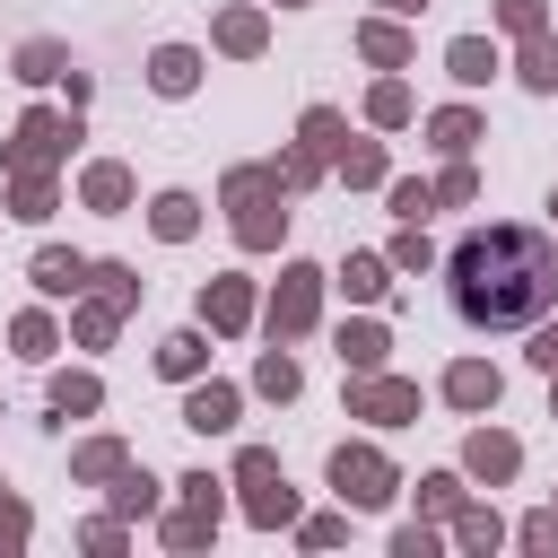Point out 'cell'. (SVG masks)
I'll list each match as a JSON object with an SVG mask.
<instances>
[{
    "label": "cell",
    "instance_id": "f546056e",
    "mask_svg": "<svg viewBox=\"0 0 558 558\" xmlns=\"http://www.w3.org/2000/svg\"><path fill=\"white\" fill-rule=\"evenodd\" d=\"M288 9H296V0H288Z\"/></svg>",
    "mask_w": 558,
    "mask_h": 558
},
{
    "label": "cell",
    "instance_id": "52a82bcc",
    "mask_svg": "<svg viewBox=\"0 0 558 558\" xmlns=\"http://www.w3.org/2000/svg\"><path fill=\"white\" fill-rule=\"evenodd\" d=\"M305 314H314V270H288V288H279V331H305Z\"/></svg>",
    "mask_w": 558,
    "mask_h": 558
},
{
    "label": "cell",
    "instance_id": "484cf974",
    "mask_svg": "<svg viewBox=\"0 0 558 558\" xmlns=\"http://www.w3.org/2000/svg\"><path fill=\"white\" fill-rule=\"evenodd\" d=\"M384 288V262H349V296H375Z\"/></svg>",
    "mask_w": 558,
    "mask_h": 558
},
{
    "label": "cell",
    "instance_id": "7a4b0ae2",
    "mask_svg": "<svg viewBox=\"0 0 558 558\" xmlns=\"http://www.w3.org/2000/svg\"><path fill=\"white\" fill-rule=\"evenodd\" d=\"M331 488H340L349 506H384V497H392V471H384V453L340 445V453H331Z\"/></svg>",
    "mask_w": 558,
    "mask_h": 558
},
{
    "label": "cell",
    "instance_id": "4fadbf2b",
    "mask_svg": "<svg viewBox=\"0 0 558 558\" xmlns=\"http://www.w3.org/2000/svg\"><path fill=\"white\" fill-rule=\"evenodd\" d=\"M201 357H209V349H201V331H174V340L157 349V366H166V375H192Z\"/></svg>",
    "mask_w": 558,
    "mask_h": 558
},
{
    "label": "cell",
    "instance_id": "5b68a950",
    "mask_svg": "<svg viewBox=\"0 0 558 558\" xmlns=\"http://www.w3.org/2000/svg\"><path fill=\"white\" fill-rule=\"evenodd\" d=\"M148 78H157V96H192V78H201V61H192L183 44H166V52L148 61Z\"/></svg>",
    "mask_w": 558,
    "mask_h": 558
},
{
    "label": "cell",
    "instance_id": "7402d4cb",
    "mask_svg": "<svg viewBox=\"0 0 558 558\" xmlns=\"http://www.w3.org/2000/svg\"><path fill=\"white\" fill-rule=\"evenodd\" d=\"M401 410H410L401 384H375V392H366V418H401Z\"/></svg>",
    "mask_w": 558,
    "mask_h": 558
},
{
    "label": "cell",
    "instance_id": "6da1fadb",
    "mask_svg": "<svg viewBox=\"0 0 558 558\" xmlns=\"http://www.w3.org/2000/svg\"><path fill=\"white\" fill-rule=\"evenodd\" d=\"M453 314L471 331H532L558 305V244L541 227H471L445 262Z\"/></svg>",
    "mask_w": 558,
    "mask_h": 558
},
{
    "label": "cell",
    "instance_id": "9a60e30c",
    "mask_svg": "<svg viewBox=\"0 0 558 558\" xmlns=\"http://www.w3.org/2000/svg\"><path fill=\"white\" fill-rule=\"evenodd\" d=\"M427 131H436V148H471V140H480V122H471V113H436Z\"/></svg>",
    "mask_w": 558,
    "mask_h": 558
},
{
    "label": "cell",
    "instance_id": "44dd1931",
    "mask_svg": "<svg viewBox=\"0 0 558 558\" xmlns=\"http://www.w3.org/2000/svg\"><path fill=\"white\" fill-rule=\"evenodd\" d=\"M262 392H279V401H288V392H296V366H288V357H279V349H270V357H262Z\"/></svg>",
    "mask_w": 558,
    "mask_h": 558
},
{
    "label": "cell",
    "instance_id": "ffe728a7",
    "mask_svg": "<svg viewBox=\"0 0 558 558\" xmlns=\"http://www.w3.org/2000/svg\"><path fill=\"white\" fill-rule=\"evenodd\" d=\"M209 314H218V323H244L253 305H244V288H235V279H218V288H209Z\"/></svg>",
    "mask_w": 558,
    "mask_h": 558
},
{
    "label": "cell",
    "instance_id": "d6986e66",
    "mask_svg": "<svg viewBox=\"0 0 558 558\" xmlns=\"http://www.w3.org/2000/svg\"><path fill=\"white\" fill-rule=\"evenodd\" d=\"M157 235H192V201H183V192L157 201Z\"/></svg>",
    "mask_w": 558,
    "mask_h": 558
},
{
    "label": "cell",
    "instance_id": "603a6c76",
    "mask_svg": "<svg viewBox=\"0 0 558 558\" xmlns=\"http://www.w3.org/2000/svg\"><path fill=\"white\" fill-rule=\"evenodd\" d=\"M305 140H314V157L340 148V113H305Z\"/></svg>",
    "mask_w": 558,
    "mask_h": 558
},
{
    "label": "cell",
    "instance_id": "ac0fdd59",
    "mask_svg": "<svg viewBox=\"0 0 558 558\" xmlns=\"http://www.w3.org/2000/svg\"><path fill=\"white\" fill-rule=\"evenodd\" d=\"M52 70H61V44H26L17 52V78H52Z\"/></svg>",
    "mask_w": 558,
    "mask_h": 558
},
{
    "label": "cell",
    "instance_id": "cb8c5ba5",
    "mask_svg": "<svg viewBox=\"0 0 558 558\" xmlns=\"http://www.w3.org/2000/svg\"><path fill=\"white\" fill-rule=\"evenodd\" d=\"M392 209H401V218H427V209H436V192H427V183H401V192H392Z\"/></svg>",
    "mask_w": 558,
    "mask_h": 558
},
{
    "label": "cell",
    "instance_id": "4316f807",
    "mask_svg": "<svg viewBox=\"0 0 558 558\" xmlns=\"http://www.w3.org/2000/svg\"><path fill=\"white\" fill-rule=\"evenodd\" d=\"M532 366H541V375H558V323H541V340H532Z\"/></svg>",
    "mask_w": 558,
    "mask_h": 558
},
{
    "label": "cell",
    "instance_id": "8fae6325",
    "mask_svg": "<svg viewBox=\"0 0 558 558\" xmlns=\"http://www.w3.org/2000/svg\"><path fill=\"white\" fill-rule=\"evenodd\" d=\"M87 201H96V209H122V201H131V174H122V166H87Z\"/></svg>",
    "mask_w": 558,
    "mask_h": 558
},
{
    "label": "cell",
    "instance_id": "277c9868",
    "mask_svg": "<svg viewBox=\"0 0 558 558\" xmlns=\"http://www.w3.org/2000/svg\"><path fill=\"white\" fill-rule=\"evenodd\" d=\"M61 140H70V131H61L52 113H26V122H17V148H9V157H17V166H44V157H52Z\"/></svg>",
    "mask_w": 558,
    "mask_h": 558
},
{
    "label": "cell",
    "instance_id": "f1b7e54d",
    "mask_svg": "<svg viewBox=\"0 0 558 558\" xmlns=\"http://www.w3.org/2000/svg\"><path fill=\"white\" fill-rule=\"evenodd\" d=\"M384 9H427V0H384Z\"/></svg>",
    "mask_w": 558,
    "mask_h": 558
},
{
    "label": "cell",
    "instance_id": "ba28073f",
    "mask_svg": "<svg viewBox=\"0 0 558 558\" xmlns=\"http://www.w3.org/2000/svg\"><path fill=\"white\" fill-rule=\"evenodd\" d=\"M445 392H453L462 410H488V401H497V366H453V375H445Z\"/></svg>",
    "mask_w": 558,
    "mask_h": 558
},
{
    "label": "cell",
    "instance_id": "8992f818",
    "mask_svg": "<svg viewBox=\"0 0 558 558\" xmlns=\"http://www.w3.org/2000/svg\"><path fill=\"white\" fill-rule=\"evenodd\" d=\"M35 288L44 296H70V288H87V262L78 253H35Z\"/></svg>",
    "mask_w": 558,
    "mask_h": 558
},
{
    "label": "cell",
    "instance_id": "9c48e42d",
    "mask_svg": "<svg viewBox=\"0 0 558 558\" xmlns=\"http://www.w3.org/2000/svg\"><path fill=\"white\" fill-rule=\"evenodd\" d=\"M445 61H453V78H462V87H480V78L497 70V52H488L480 35H453V52H445Z\"/></svg>",
    "mask_w": 558,
    "mask_h": 558
},
{
    "label": "cell",
    "instance_id": "83f0119b",
    "mask_svg": "<svg viewBox=\"0 0 558 558\" xmlns=\"http://www.w3.org/2000/svg\"><path fill=\"white\" fill-rule=\"evenodd\" d=\"M506 26H514V35H532V26H541V9H532V0H506Z\"/></svg>",
    "mask_w": 558,
    "mask_h": 558
},
{
    "label": "cell",
    "instance_id": "30bf717a",
    "mask_svg": "<svg viewBox=\"0 0 558 558\" xmlns=\"http://www.w3.org/2000/svg\"><path fill=\"white\" fill-rule=\"evenodd\" d=\"M183 418H192V427H209V436H218V427H227V418H235V392H227V384H201V392H192V410H183Z\"/></svg>",
    "mask_w": 558,
    "mask_h": 558
},
{
    "label": "cell",
    "instance_id": "5bb4252c",
    "mask_svg": "<svg viewBox=\"0 0 558 558\" xmlns=\"http://www.w3.org/2000/svg\"><path fill=\"white\" fill-rule=\"evenodd\" d=\"M471 471L506 480V471H514V445H506V436H471Z\"/></svg>",
    "mask_w": 558,
    "mask_h": 558
},
{
    "label": "cell",
    "instance_id": "3957f363",
    "mask_svg": "<svg viewBox=\"0 0 558 558\" xmlns=\"http://www.w3.org/2000/svg\"><path fill=\"white\" fill-rule=\"evenodd\" d=\"M244 488H253V523H288V480H279V462L270 453H244Z\"/></svg>",
    "mask_w": 558,
    "mask_h": 558
},
{
    "label": "cell",
    "instance_id": "2e32d148",
    "mask_svg": "<svg viewBox=\"0 0 558 558\" xmlns=\"http://www.w3.org/2000/svg\"><path fill=\"white\" fill-rule=\"evenodd\" d=\"M52 410H61V418H70V410H96V384H87V375H61V384H52Z\"/></svg>",
    "mask_w": 558,
    "mask_h": 558
},
{
    "label": "cell",
    "instance_id": "e0dca14e",
    "mask_svg": "<svg viewBox=\"0 0 558 558\" xmlns=\"http://www.w3.org/2000/svg\"><path fill=\"white\" fill-rule=\"evenodd\" d=\"M218 35H227V52H253V44H262V17H253V9H235Z\"/></svg>",
    "mask_w": 558,
    "mask_h": 558
},
{
    "label": "cell",
    "instance_id": "d4e9b609",
    "mask_svg": "<svg viewBox=\"0 0 558 558\" xmlns=\"http://www.w3.org/2000/svg\"><path fill=\"white\" fill-rule=\"evenodd\" d=\"M340 357H357V366H375V357H384V340H375V331H366V323H357V331H349V340H340Z\"/></svg>",
    "mask_w": 558,
    "mask_h": 558
},
{
    "label": "cell",
    "instance_id": "7c38bea8",
    "mask_svg": "<svg viewBox=\"0 0 558 558\" xmlns=\"http://www.w3.org/2000/svg\"><path fill=\"white\" fill-rule=\"evenodd\" d=\"M235 201H253V174H235ZM235 227H244V244H270V235H279V218H270V209H244Z\"/></svg>",
    "mask_w": 558,
    "mask_h": 558
}]
</instances>
